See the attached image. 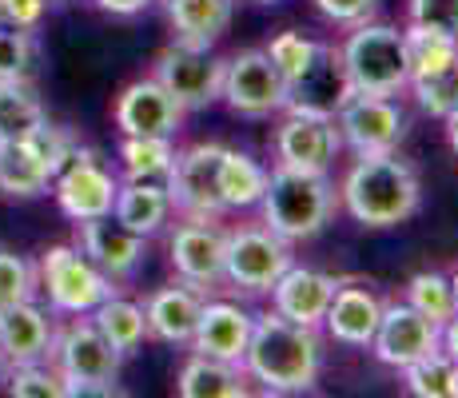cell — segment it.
<instances>
[{"label":"cell","mask_w":458,"mask_h":398,"mask_svg":"<svg viewBox=\"0 0 458 398\" xmlns=\"http://www.w3.org/2000/svg\"><path fill=\"white\" fill-rule=\"evenodd\" d=\"M8 391L16 398H68V383L52 362H21L8 375Z\"/></svg>","instance_id":"36"},{"label":"cell","mask_w":458,"mask_h":398,"mask_svg":"<svg viewBox=\"0 0 458 398\" xmlns=\"http://www.w3.org/2000/svg\"><path fill=\"white\" fill-rule=\"evenodd\" d=\"M81 251L116 283V279H131L140 271V263H144V239L136 232H128L120 219L96 216L81 224Z\"/></svg>","instance_id":"20"},{"label":"cell","mask_w":458,"mask_h":398,"mask_svg":"<svg viewBox=\"0 0 458 398\" xmlns=\"http://www.w3.org/2000/svg\"><path fill=\"white\" fill-rule=\"evenodd\" d=\"M343 144L355 156H378V152H399L407 140V112L391 100V96H363L355 92L351 104L335 116Z\"/></svg>","instance_id":"13"},{"label":"cell","mask_w":458,"mask_h":398,"mask_svg":"<svg viewBox=\"0 0 458 398\" xmlns=\"http://www.w3.org/2000/svg\"><path fill=\"white\" fill-rule=\"evenodd\" d=\"M411 24H427L458 40V0H411Z\"/></svg>","instance_id":"40"},{"label":"cell","mask_w":458,"mask_h":398,"mask_svg":"<svg viewBox=\"0 0 458 398\" xmlns=\"http://www.w3.org/2000/svg\"><path fill=\"white\" fill-rule=\"evenodd\" d=\"M263 224L287 243L315 239L331 224L339 207V191L327 180V172H295V167L276 164L267 172V191L259 199Z\"/></svg>","instance_id":"3"},{"label":"cell","mask_w":458,"mask_h":398,"mask_svg":"<svg viewBox=\"0 0 458 398\" xmlns=\"http://www.w3.org/2000/svg\"><path fill=\"white\" fill-rule=\"evenodd\" d=\"M37 291V267L16 251H0V311L32 299Z\"/></svg>","instance_id":"37"},{"label":"cell","mask_w":458,"mask_h":398,"mask_svg":"<svg viewBox=\"0 0 458 398\" xmlns=\"http://www.w3.org/2000/svg\"><path fill=\"white\" fill-rule=\"evenodd\" d=\"M243 375L271 394H303L319 383L323 339L319 326L292 323L279 311L255 315L251 343L240 359Z\"/></svg>","instance_id":"1"},{"label":"cell","mask_w":458,"mask_h":398,"mask_svg":"<svg viewBox=\"0 0 458 398\" xmlns=\"http://www.w3.org/2000/svg\"><path fill=\"white\" fill-rule=\"evenodd\" d=\"M351 84L363 96H399L411 84L407 40L391 24H355L347 44H339Z\"/></svg>","instance_id":"4"},{"label":"cell","mask_w":458,"mask_h":398,"mask_svg":"<svg viewBox=\"0 0 458 398\" xmlns=\"http://www.w3.org/2000/svg\"><path fill=\"white\" fill-rule=\"evenodd\" d=\"M52 188V172L29 140H4L0 144V191L4 196H44Z\"/></svg>","instance_id":"27"},{"label":"cell","mask_w":458,"mask_h":398,"mask_svg":"<svg viewBox=\"0 0 458 398\" xmlns=\"http://www.w3.org/2000/svg\"><path fill=\"white\" fill-rule=\"evenodd\" d=\"M164 13L175 29V40L191 48H216L227 37L235 0H164Z\"/></svg>","instance_id":"24"},{"label":"cell","mask_w":458,"mask_h":398,"mask_svg":"<svg viewBox=\"0 0 458 398\" xmlns=\"http://www.w3.org/2000/svg\"><path fill=\"white\" fill-rule=\"evenodd\" d=\"M219 159L224 144H191L175 152V164L167 172L164 188L172 196V211L183 219H219L224 216V196H219Z\"/></svg>","instance_id":"8"},{"label":"cell","mask_w":458,"mask_h":398,"mask_svg":"<svg viewBox=\"0 0 458 398\" xmlns=\"http://www.w3.org/2000/svg\"><path fill=\"white\" fill-rule=\"evenodd\" d=\"M156 80L183 104V112H199L224 96V60L211 56V48L175 40L156 56Z\"/></svg>","instance_id":"11"},{"label":"cell","mask_w":458,"mask_h":398,"mask_svg":"<svg viewBox=\"0 0 458 398\" xmlns=\"http://www.w3.org/2000/svg\"><path fill=\"white\" fill-rule=\"evenodd\" d=\"M208 303V291L191 287V283H167L156 295H148L144 318H148V334L167 343V347H188L196 334L199 311Z\"/></svg>","instance_id":"19"},{"label":"cell","mask_w":458,"mask_h":398,"mask_svg":"<svg viewBox=\"0 0 458 398\" xmlns=\"http://www.w3.org/2000/svg\"><path fill=\"white\" fill-rule=\"evenodd\" d=\"M120 159L128 180H167L175 164V144L172 136H124Z\"/></svg>","instance_id":"31"},{"label":"cell","mask_w":458,"mask_h":398,"mask_svg":"<svg viewBox=\"0 0 458 398\" xmlns=\"http://www.w3.org/2000/svg\"><path fill=\"white\" fill-rule=\"evenodd\" d=\"M438 351H446L458 362V315H451L443 326H438Z\"/></svg>","instance_id":"43"},{"label":"cell","mask_w":458,"mask_h":398,"mask_svg":"<svg viewBox=\"0 0 458 398\" xmlns=\"http://www.w3.org/2000/svg\"><path fill=\"white\" fill-rule=\"evenodd\" d=\"M96 4H100L104 13H112V16H136V13H144L152 0H96Z\"/></svg>","instance_id":"44"},{"label":"cell","mask_w":458,"mask_h":398,"mask_svg":"<svg viewBox=\"0 0 458 398\" xmlns=\"http://www.w3.org/2000/svg\"><path fill=\"white\" fill-rule=\"evenodd\" d=\"M339 152L343 136L335 120L287 112V120L276 128V159L284 167H295V172H327Z\"/></svg>","instance_id":"16"},{"label":"cell","mask_w":458,"mask_h":398,"mask_svg":"<svg viewBox=\"0 0 458 398\" xmlns=\"http://www.w3.org/2000/svg\"><path fill=\"white\" fill-rule=\"evenodd\" d=\"M52 191H56V203L72 224H84V219H96V216H112V203H116V175L96 159L92 148H81L76 144L72 159L56 172L52 180Z\"/></svg>","instance_id":"12"},{"label":"cell","mask_w":458,"mask_h":398,"mask_svg":"<svg viewBox=\"0 0 458 398\" xmlns=\"http://www.w3.org/2000/svg\"><path fill=\"white\" fill-rule=\"evenodd\" d=\"M339 203L363 227H399L422 203L419 172L399 152L359 156L343 175Z\"/></svg>","instance_id":"2"},{"label":"cell","mask_w":458,"mask_h":398,"mask_svg":"<svg viewBox=\"0 0 458 398\" xmlns=\"http://www.w3.org/2000/svg\"><path fill=\"white\" fill-rule=\"evenodd\" d=\"M407 88L415 92L419 108L427 112V116L446 120L451 112H458V56H454L446 68H438V72L411 76V84H407Z\"/></svg>","instance_id":"33"},{"label":"cell","mask_w":458,"mask_h":398,"mask_svg":"<svg viewBox=\"0 0 458 398\" xmlns=\"http://www.w3.org/2000/svg\"><path fill=\"white\" fill-rule=\"evenodd\" d=\"M44 120V104L24 80H0V144L32 136Z\"/></svg>","instance_id":"30"},{"label":"cell","mask_w":458,"mask_h":398,"mask_svg":"<svg viewBox=\"0 0 458 398\" xmlns=\"http://www.w3.org/2000/svg\"><path fill=\"white\" fill-rule=\"evenodd\" d=\"M315 44L319 40H307L303 32H279L276 40L267 44V56H271V64L279 68V72H284L287 80H295L299 72H303L307 64H311V56H315Z\"/></svg>","instance_id":"38"},{"label":"cell","mask_w":458,"mask_h":398,"mask_svg":"<svg viewBox=\"0 0 458 398\" xmlns=\"http://www.w3.org/2000/svg\"><path fill=\"white\" fill-rule=\"evenodd\" d=\"M451 375H454V359L446 351H430V355L411 362V367H403L407 391L419 398H446L451 394Z\"/></svg>","instance_id":"35"},{"label":"cell","mask_w":458,"mask_h":398,"mask_svg":"<svg viewBox=\"0 0 458 398\" xmlns=\"http://www.w3.org/2000/svg\"><path fill=\"white\" fill-rule=\"evenodd\" d=\"M446 140H451V148H454V156H458V112L446 116Z\"/></svg>","instance_id":"45"},{"label":"cell","mask_w":458,"mask_h":398,"mask_svg":"<svg viewBox=\"0 0 458 398\" xmlns=\"http://www.w3.org/2000/svg\"><path fill=\"white\" fill-rule=\"evenodd\" d=\"M40 279H44V291H48L52 311L60 315H92L116 291L112 279L88 259L81 247H68V243L44 251Z\"/></svg>","instance_id":"7"},{"label":"cell","mask_w":458,"mask_h":398,"mask_svg":"<svg viewBox=\"0 0 458 398\" xmlns=\"http://www.w3.org/2000/svg\"><path fill=\"white\" fill-rule=\"evenodd\" d=\"M48 362L64 375L68 394H112L124 355L104 339V331L92 318L76 315L64 331H56Z\"/></svg>","instance_id":"5"},{"label":"cell","mask_w":458,"mask_h":398,"mask_svg":"<svg viewBox=\"0 0 458 398\" xmlns=\"http://www.w3.org/2000/svg\"><path fill=\"white\" fill-rule=\"evenodd\" d=\"M175 391L183 398H243L248 394V375H243L240 362L191 355L183 362Z\"/></svg>","instance_id":"26"},{"label":"cell","mask_w":458,"mask_h":398,"mask_svg":"<svg viewBox=\"0 0 458 398\" xmlns=\"http://www.w3.org/2000/svg\"><path fill=\"white\" fill-rule=\"evenodd\" d=\"M355 96L351 72L343 64V52L335 44H315L311 64L303 68L295 80H287V108L295 116H319L335 120Z\"/></svg>","instance_id":"10"},{"label":"cell","mask_w":458,"mask_h":398,"mask_svg":"<svg viewBox=\"0 0 458 398\" xmlns=\"http://www.w3.org/2000/svg\"><path fill=\"white\" fill-rule=\"evenodd\" d=\"M92 323L104 331V339L120 351V355H131V351L144 347L148 339V318H144V307L131 303V299H116L108 295L100 307L92 311Z\"/></svg>","instance_id":"29"},{"label":"cell","mask_w":458,"mask_h":398,"mask_svg":"<svg viewBox=\"0 0 458 398\" xmlns=\"http://www.w3.org/2000/svg\"><path fill=\"white\" fill-rule=\"evenodd\" d=\"M315 8H319L327 21H335V24H363L367 16L378 8V0H315Z\"/></svg>","instance_id":"42"},{"label":"cell","mask_w":458,"mask_h":398,"mask_svg":"<svg viewBox=\"0 0 458 398\" xmlns=\"http://www.w3.org/2000/svg\"><path fill=\"white\" fill-rule=\"evenodd\" d=\"M367 351H375V359L383 362V367L403 370L415 359L438 351V326L430 323V318H422L411 303H383L375 339Z\"/></svg>","instance_id":"14"},{"label":"cell","mask_w":458,"mask_h":398,"mask_svg":"<svg viewBox=\"0 0 458 398\" xmlns=\"http://www.w3.org/2000/svg\"><path fill=\"white\" fill-rule=\"evenodd\" d=\"M116 128L124 136H175L183 120V104L156 76L131 80L116 100Z\"/></svg>","instance_id":"17"},{"label":"cell","mask_w":458,"mask_h":398,"mask_svg":"<svg viewBox=\"0 0 458 398\" xmlns=\"http://www.w3.org/2000/svg\"><path fill=\"white\" fill-rule=\"evenodd\" d=\"M52 339H56V326H52V318L32 299L0 311V351H4V359L13 367H21V362H48Z\"/></svg>","instance_id":"23"},{"label":"cell","mask_w":458,"mask_h":398,"mask_svg":"<svg viewBox=\"0 0 458 398\" xmlns=\"http://www.w3.org/2000/svg\"><path fill=\"white\" fill-rule=\"evenodd\" d=\"M4 362H8V359H4V351H0V370H4Z\"/></svg>","instance_id":"48"},{"label":"cell","mask_w":458,"mask_h":398,"mask_svg":"<svg viewBox=\"0 0 458 398\" xmlns=\"http://www.w3.org/2000/svg\"><path fill=\"white\" fill-rule=\"evenodd\" d=\"M403 40H407V60H411V76H427L446 68L458 56V40L446 37L438 29H427V24H411L403 29Z\"/></svg>","instance_id":"32"},{"label":"cell","mask_w":458,"mask_h":398,"mask_svg":"<svg viewBox=\"0 0 458 398\" xmlns=\"http://www.w3.org/2000/svg\"><path fill=\"white\" fill-rule=\"evenodd\" d=\"M32 68V37L0 24V80H24Z\"/></svg>","instance_id":"39"},{"label":"cell","mask_w":458,"mask_h":398,"mask_svg":"<svg viewBox=\"0 0 458 398\" xmlns=\"http://www.w3.org/2000/svg\"><path fill=\"white\" fill-rule=\"evenodd\" d=\"M343 279L327 275V271H315V267H287L284 275L276 279V287L267 291L271 307H276L284 318L303 326H323V315H327L335 291H339Z\"/></svg>","instance_id":"18"},{"label":"cell","mask_w":458,"mask_h":398,"mask_svg":"<svg viewBox=\"0 0 458 398\" xmlns=\"http://www.w3.org/2000/svg\"><path fill=\"white\" fill-rule=\"evenodd\" d=\"M407 303L415 307L422 318H430L435 326H443L454 311V295H451V275H438V271H419L407 283Z\"/></svg>","instance_id":"34"},{"label":"cell","mask_w":458,"mask_h":398,"mask_svg":"<svg viewBox=\"0 0 458 398\" xmlns=\"http://www.w3.org/2000/svg\"><path fill=\"white\" fill-rule=\"evenodd\" d=\"M255 331V315L243 311L240 303H227V299H216V303H204L196 323V334H191L188 347L196 355L208 359H224V362H240L243 351L251 343Z\"/></svg>","instance_id":"21"},{"label":"cell","mask_w":458,"mask_h":398,"mask_svg":"<svg viewBox=\"0 0 458 398\" xmlns=\"http://www.w3.org/2000/svg\"><path fill=\"white\" fill-rule=\"evenodd\" d=\"M451 394L458 398V362H454V375H451Z\"/></svg>","instance_id":"47"},{"label":"cell","mask_w":458,"mask_h":398,"mask_svg":"<svg viewBox=\"0 0 458 398\" xmlns=\"http://www.w3.org/2000/svg\"><path fill=\"white\" fill-rule=\"evenodd\" d=\"M451 295H454V311H458V271L451 275Z\"/></svg>","instance_id":"46"},{"label":"cell","mask_w":458,"mask_h":398,"mask_svg":"<svg viewBox=\"0 0 458 398\" xmlns=\"http://www.w3.org/2000/svg\"><path fill=\"white\" fill-rule=\"evenodd\" d=\"M259 4H276V0H259Z\"/></svg>","instance_id":"49"},{"label":"cell","mask_w":458,"mask_h":398,"mask_svg":"<svg viewBox=\"0 0 458 398\" xmlns=\"http://www.w3.org/2000/svg\"><path fill=\"white\" fill-rule=\"evenodd\" d=\"M48 13V0H0V24L4 29H37Z\"/></svg>","instance_id":"41"},{"label":"cell","mask_w":458,"mask_h":398,"mask_svg":"<svg viewBox=\"0 0 458 398\" xmlns=\"http://www.w3.org/2000/svg\"><path fill=\"white\" fill-rule=\"evenodd\" d=\"M112 219L136 232L140 239L160 235L172 219V196H167L164 180H128L120 183L116 203H112Z\"/></svg>","instance_id":"25"},{"label":"cell","mask_w":458,"mask_h":398,"mask_svg":"<svg viewBox=\"0 0 458 398\" xmlns=\"http://www.w3.org/2000/svg\"><path fill=\"white\" fill-rule=\"evenodd\" d=\"M219 100H227L240 116L263 120L287 108V76L271 64L263 48H243L232 60H224V96Z\"/></svg>","instance_id":"9"},{"label":"cell","mask_w":458,"mask_h":398,"mask_svg":"<svg viewBox=\"0 0 458 398\" xmlns=\"http://www.w3.org/2000/svg\"><path fill=\"white\" fill-rule=\"evenodd\" d=\"M224 251H227V232H219L216 219H188L175 227L172 235V267L183 283L199 291H211L224 283Z\"/></svg>","instance_id":"15"},{"label":"cell","mask_w":458,"mask_h":398,"mask_svg":"<svg viewBox=\"0 0 458 398\" xmlns=\"http://www.w3.org/2000/svg\"><path fill=\"white\" fill-rule=\"evenodd\" d=\"M378 315H383V299H378L367 283H339L327 315H323V326H327L331 339L343 343V347L367 351L375 339Z\"/></svg>","instance_id":"22"},{"label":"cell","mask_w":458,"mask_h":398,"mask_svg":"<svg viewBox=\"0 0 458 398\" xmlns=\"http://www.w3.org/2000/svg\"><path fill=\"white\" fill-rule=\"evenodd\" d=\"M295 263L292 243L276 235L267 224L263 227H235L227 232L224 251V283L248 291V295H267L276 279Z\"/></svg>","instance_id":"6"},{"label":"cell","mask_w":458,"mask_h":398,"mask_svg":"<svg viewBox=\"0 0 458 398\" xmlns=\"http://www.w3.org/2000/svg\"><path fill=\"white\" fill-rule=\"evenodd\" d=\"M263 191H267V167L255 156L240 152V148H224V159H219V196H224V207L227 211L259 207Z\"/></svg>","instance_id":"28"}]
</instances>
